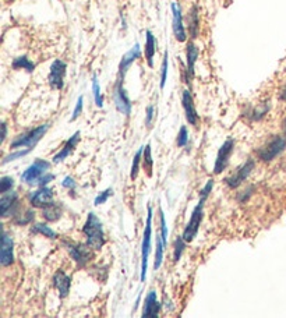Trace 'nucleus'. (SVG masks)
Wrapping results in <instances>:
<instances>
[{"mask_svg": "<svg viewBox=\"0 0 286 318\" xmlns=\"http://www.w3.org/2000/svg\"><path fill=\"white\" fill-rule=\"evenodd\" d=\"M17 201H19V197L14 191H10L9 194L5 193V195L2 197L0 200V205H2V217L6 218L7 215L13 212V209L17 205Z\"/></svg>", "mask_w": 286, "mask_h": 318, "instance_id": "412c9836", "label": "nucleus"}, {"mask_svg": "<svg viewBox=\"0 0 286 318\" xmlns=\"http://www.w3.org/2000/svg\"><path fill=\"white\" fill-rule=\"evenodd\" d=\"M152 118H154V106L149 105L147 108V116H145V125H147V127H151V125H152Z\"/></svg>", "mask_w": 286, "mask_h": 318, "instance_id": "ea45409f", "label": "nucleus"}, {"mask_svg": "<svg viewBox=\"0 0 286 318\" xmlns=\"http://www.w3.org/2000/svg\"><path fill=\"white\" fill-rule=\"evenodd\" d=\"M197 57H199V49H197V46H196L193 42H190V44L187 45V64H186V81L188 85L192 84V80H193V77H194V67H196Z\"/></svg>", "mask_w": 286, "mask_h": 318, "instance_id": "f3484780", "label": "nucleus"}, {"mask_svg": "<svg viewBox=\"0 0 286 318\" xmlns=\"http://www.w3.org/2000/svg\"><path fill=\"white\" fill-rule=\"evenodd\" d=\"M172 13H173V23H172V27H173L174 38H176L179 42H186L187 34H186V30H184V25H183L181 9L176 2L172 3Z\"/></svg>", "mask_w": 286, "mask_h": 318, "instance_id": "ddd939ff", "label": "nucleus"}, {"mask_svg": "<svg viewBox=\"0 0 286 318\" xmlns=\"http://www.w3.org/2000/svg\"><path fill=\"white\" fill-rule=\"evenodd\" d=\"M159 310H161V306H159V303L156 301V292L151 290V292L148 293V296L145 297V301H144L143 317H147V318L158 317Z\"/></svg>", "mask_w": 286, "mask_h": 318, "instance_id": "a211bd4d", "label": "nucleus"}, {"mask_svg": "<svg viewBox=\"0 0 286 318\" xmlns=\"http://www.w3.org/2000/svg\"><path fill=\"white\" fill-rule=\"evenodd\" d=\"M159 217H161V231H162V242H163V246L166 247V243H168V226H166V221H165V215L163 212H159Z\"/></svg>", "mask_w": 286, "mask_h": 318, "instance_id": "f704fd0d", "label": "nucleus"}, {"mask_svg": "<svg viewBox=\"0 0 286 318\" xmlns=\"http://www.w3.org/2000/svg\"><path fill=\"white\" fill-rule=\"evenodd\" d=\"M286 148V140L285 138L279 137V136H275L272 137L267 144H264V147H261L258 150V156L260 159L265 161V162H269L272 161L274 158L279 155L282 151Z\"/></svg>", "mask_w": 286, "mask_h": 318, "instance_id": "39448f33", "label": "nucleus"}, {"mask_svg": "<svg viewBox=\"0 0 286 318\" xmlns=\"http://www.w3.org/2000/svg\"><path fill=\"white\" fill-rule=\"evenodd\" d=\"M280 99L286 100V85L283 87V89H282V92H280Z\"/></svg>", "mask_w": 286, "mask_h": 318, "instance_id": "c03bdc74", "label": "nucleus"}, {"mask_svg": "<svg viewBox=\"0 0 286 318\" xmlns=\"http://www.w3.org/2000/svg\"><path fill=\"white\" fill-rule=\"evenodd\" d=\"M13 261H14V242H13L12 236H9L6 232H3L0 262L3 267H9V265H12Z\"/></svg>", "mask_w": 286, "mask_h": 318, "instance_id": "2eb2a0df", "label": "nucleus"}, {"mask_svg": "<svg viewBox=\"0 0 286 318\" xmlns=\"http://www.w3.org/2000/svg\"><path fill=\"white\" fill-rule=\"evenodd\" d=\"M62 186L66 188H75V181L69 176V177H66V179L62 181Z\"/></svg>", "mask_w": 286, "mask_h": 318, "instance_id": "79ce46f5", "label": "nucleus"}, {"mask_svg": "<svg viewBox=\"0 0 286 318\" xmlns=\"http://www.w3.org/2000/svg\"><path fill=\"white\" fill-rule=\"evenodd\" d=\"M66 249L69 250L70 256L80 267H84L91 258H92V247L85 244L66 243Z\"/></svg>", "mask_w": 286, "mask_h": 318, "instance_id": "1a4fd4ad", "label": "nucleus"}, {"mask_svg": "<svg viewBox=\"0 0 286 318\" xmlns=\"http://www.w3.org/2000/svg\"><path fill=\"white\" fill-rule=\"evenodd\" d=\"M42 217H44L48 222H53V221H57V219L62 217V211H60V209L53 204V205L44 208Z\"/></svg>", "mask_w": 286, "mask_h": 318, "instance_id": "393cba45", "label": "nucleus"}, {"mask_svg": "<svg viewBox=\"0 0 286 318\" xmlns=\"http://www.w3.org/2000/svg\"><path fill=\"white\" fill-rule=\"evenodd\" d=\"M181 103H183V108H184L187 122L193 126L197 125V122H199V115L196 112L193 95H192V92H190L188 89H184V91H183V95H181Z\"/></svg>", "mask_w": 286, "mask_h": 318, "instance_id": "dca6fc26", "label": "nucleus"}, {"mask_svg": "<svg viewBox=\"0 0 286 318\" xmlns=\"http://www.w3.org/2000/svg\"><path fill=\"white\" fill-rule=\"evenodd\" d=\"M53 282H55V286L59 290V296L60 297H66L70 292V285H71V279L70 276L66 272L63 271H57L55 276H53Z\"/></svg>", "mask_w": 286, "mask_h": 318, "instance_id": "aec40b11", "label": "nucleus"}, {"mask_svg": "<svg viewBox=\"0 0 286 318\" xmlns=\"http://www.w3.org/2000/svg\"><path fill=\"white\" fill-rule=\"evenodd\" d=\"M7 134V129H6V123H2V141H5Z\"/></svg>", "mask_w": 286, "mask_h": 318, "instance_id": "37998d69", "label": "nucleus"}, {"mask_svg": "<svg viewBox=\"0 0 286 318\" xmlns=\"http://www.w3.org/2000/svg\"><path fill=\"white\" fill-rule=\"evenodd\" d=\"M13 186H14V180H13L12 177H9V176L2 177V180H0V191L2 193L5 194L7 191H10Z\"/></svg>", "mask_w": 286, "mask_h": 318, "instance_id": "72a5a7b5", "label": "nucleus"}, {"mask_svg": "<svg viewBox=\"0 0 286 318\" xmlns=\"http://www.w3.org/2000/svg\"><path fill=\"white\" fill-rule=\"evenodd\" d=\"M186 242L183 237H177L176 242H174V261H179L180 260L181 254H183V250L186 247Z\"/></svg>", "mask_w": 286, "mask_h": 318, "instance_id": "473e14b6", "label": "nucleus"}, {"mask_svg": "<svg viewBox=\"0 0 286 318\" xmlns=\"http://www.w3.org/2000/svg\"><path fill=\"white\" fill-rule=\"evenodd\" d=\"M144 163L143 166L147 172V175L152 176V168H154V159H152V154H151V145H147L144 150Z\"/></svg>", "mask_w": 286, "mask_h": 318, "instance_id": "a878e982", "label": "nucleus"}, {"mask_svg": "<svg viewBox=\"0 0 286 318\" xmlns=\"http://www.w3.org/2000/svg\"><path fill=\"white\" fill-rule=\"evenodd\" d=\"M82 233L87 236V244L91 246L93 250H101L105 244V235L101 225L100 219L97 218L95 214H89L87 222L82 228Z\"/></svg>", "mask_w": 286, "mask_h": 318, "instance_id": "f257e3e1", "label": "nucleus"}, {"mask_svg": "<svg viewBox=\"0 0 286 318\" xmlns=\"http://www.w3.org/2000/svg\"><path fill=\"white\" fill-rule=\"evenodd\" d=\"M204 198H200V202L196 205V208L193 209V214H192V218L188 221V224L184 228V232H183V239L186 243H190L193 240L194 237L197 236L199 233V228L201 225V221H203V208H204V204H206Z\"/></svg>", "mask_w": 286, "mask_h": 318, "instance_id": "20e7f679", "label": "nucleus"}, {"mask_svg": "<svg viewBox=\"0 0 286 318\" xmlns=\"http://www.w3.org/2000/svg\"><path fill=\"white\" fill-rule=\"evenodd\" d=\"M143 148H140L137 151V154L134 155V159H133V166H131V173L130 177L131 180H136L138 175V168H140V159H141V155H143Z\"/></svg>", "mask_w": 286, "mask_h": 318, "instance_id": "2f4dec72", "label": "nucleus"}, {"mask_svg": "<svg viewBox=\"0 0 286 318\" xmlns=\"http://www.w3.org/2000/svg\"><path fill=\"white\" fill-rule=\"evenodd\" d=\"M188 28H190V34H192V37L196 38L197 35H199L200 20H199V12H197V7L196 6L188 12Z\"/></svg>", "mask_w": 286, "mask_h": 318, "instance_id": "5701e85b", "label": "nucleus"}, {"mask_svg": "<svg viewBox=\"0 0 286 318\" xmlns=\"http://www.w3.org/2000/svg\"><path fill=\"white\" fill-rule=\"evenodd\" d=\"M283 133H285V136H286V119H285V122H283Z\"/></svg>", "mask_w": 286, "mask_h": 318, "instance_id": "a18cd8bd", "label": "nucleus"}, {"mask_svg": "<svg viewBox=\"0 0 286 318\" xmlns=\"http://www.w3.org/2000/svg\"><path fill=\"white\" fill-rule=\"evenodd\" d=\"M253 169H254V161H253V159H249L244 165H242L240 168L237 169L236 173H233V175L229 176V177L226 179V184H228L230 188L239 187L243 181L249 177Z\"/></svg>", "mask_w": 286, "mask_h": 318, "instance_id": "f8f14e48", "label": "nucleus"}, {"mask_svg": "<svg viewBox=\"0 0 286 318\" xmlns=\"http://www.w3.org/2000/svg\"><path fill=\"white\" fill-rule=\"evenodd\" d=\"M78 141H80V131H75L74 134L69 138V141H66V144H64V147H63L62 150L59 151L56 155L53 156V162L59 163L62 162V161H64V159L71 154V151L74 150L75 145L78 144Z\"/></svg>", "mask_w": 286, "mask_h": 318, "instance_id": "6ab92c4d", "label": "nucleus"}, {"mask_svg": "<svg viewBox=\"0 0 286 318\" xmlns=\"http://www.w3.org/2000/svg\"><path fill=\"white\" fill-rule=\"evenodd\" d=\"M187 140H188V133H187L186 126H181L180 133L177 136V147H184L187 144Z\"/></svg>", "mask_w": 286, "mask_h": 318, "instance_id": "4c0bfd02", "label": "nucleus"}, {"mask_svg": "<svg viewBox=\"0 0 286 318\" xmlns=\"http://www.w3.org/2000/svg\"><path fill=\"white\" fill-rule=\"evenodd\" d=\"M53 177H55L53 175H44L41 179H39V180L37 181V186H41V187H42V186H46L49 181L53 180Z\"/></svg>", "mask_w": 286, "mask_h": 318, "instance_id": "a19ab883", "label": "nucleus"}, {"mask_svg": "<svg viewBox=\"0 0 286 318\" xmlns=\"http://www.w3.org/2000/svg\"><path fill=\"white\" fill-rule=\"evenodd\" d=\"M152 208L148 205V217H147V225L144 231L143 249H141V282L147 278V268H148V256L149 247H151V233H152Z\"/></svg>", "mask_w": 286, "mask_h": 318, "instance_id": "f03ea898", "label": "nucleus"}, {"mask_svg": "<svg viewBox=\"0 0 286 318\" xmlns=\"http://www.w3.org/2000/svg\"><path fill=\"white\" fill-rule=\"evenodd\" d=\"M233 148H235V140H232V138L226 140L224 143V145L219 148L217 155V161H215V168H214L215 175H221L225 169L228 168L230 155H232V152H233Z\"/></svg>", "mask_w": 286, "mask_h": 318, "instance_id": "6e6552de", "label": "nucleus"}, {"mask_svg": "<svg viewBox=\"0 0 286 318\" xmlns=\"http://www.w3.org/2000/svg\"><path fill=\"white\" fill-rule=\"evenodd\" d=\"M92 92L97 106H98V108H102V106H104V98H102V94H101V85L97 75H93L92 77Z\"/></svg>", "mask_w": 286, "mask_h": 318, "instance_id": "cd10ccee", "label": "nucleus"}, {"mask_svg": "<svg viewBox=\"0 0 286 318\" xmlns=\"http://www.w3.org/2000/svg\"><path fill=\"white\" fill-rule=\"evenodd\" d=\"M49 129V126H39L37 129H34V130L28 131L27 134L24 136H20L17 137L14 141L12 143V148L13 150H16V148H34L37 143L41 140V138L44 137L45 133L48 131Z\"/></svg>", "mask_w": 286, "mask_h": 318, "instance_id": "7ed1b4c3", "label": "nucleus"}, {"mask_svg": "<svg viewBox=\"0 0 286 318\" xmlns=\"http://www.w3.org/2000/svg\"><path fill=\"white\" fill-rule=\"evenodd\" d=\"M30 202L32 206L35 208H46V206L53 205V190L46 186H42V188H39L37 191L30 195Z\"/></svg>", "mask_w": 286, "mask_h": 318, "instance_id": "9b49d317", "label": "nucleus"}, {"mask_svg": "<svg viewBox=\"0 0 286 318\" xmlns=\"http://www.w3.org/2000/svg\"><path fill=\"white\" fill-rule=\"evenodd\" d=\"M34 217H35L34 211H31V209H24L23 212H20L14 221H16V224L17 225H27L31 222L32 219H34Z\"/></svg>", "mask_w": 286, "mask_h": 318, "instance_id": "c85d7f7f", "label": "nucleus"}, {"mask_svg": "<svg viewBox=\"0 0 286 318\" xmlns=\"http://www.w3.org/2000/svg\"><path fill=\"white\" fill-rule=\"evenodd\" d=\"M156 50V41L152 32L147 31V41H145V59L149 67H154V56Z\"/></svg>", "mask_w": 286, "mask_h": 318, "instance_id": "4be33fe9", "label": "nucleus"}, {"mask_svg": "<svg viewBox=\"0 0 286 318\" xmlns=\"http://www.w3.org/2000/svg\"><path fill=\"white\" fill-rule=\"evenodd\" d=\"M32 233H39L44 236L49 237V239H56L57 235L55 232L50 229L49 226H46L45 224H35L32 226Z\"/></svg>", "mask_w": 286, "mask_h": 318, "instance_id": "bb28decb", "label": "nucleus"}, {"mask_svg": "<svg viewBox=\"0 0 286 318\" xmlns=\"http://www.w3.org/2000/svg\"><path fill=\"white\" fill-rule=\"evenodd\" d=\"M169 53L168 50L165 52V56H163V60H162L161 66V89L165 88V84H166V80H168V64H169Z\"/></svg>", "mask_w": 286, "mask_h": 318, "instance_id": "7c9ffc66", "label": "nucleus"}, {"mask_svg": "<svg viewBox=\"0 0 286 318\" xmlns=\"http://www.w3.org/2000/svg\"><path fill=\"white\" fill-rule=\"evenodd\" d=\"M140 57H141V48H140V45L136 44L122 57V62L119 64V80H125V75L129 67Z\"/></svg>", "mask_w": 286, "mask_h": 318, "instance_id": "4468645a", "label": "nucleus"}, {"mask_svg": "<svg viewBox=\"0 0 286 318\" xmlns=\"http://www.w3.org/2000/svg\"><path fill=\"white\" fill-rule=\"evenodd\" d=\"M112 194H113L112 188H106L105 191H102V193H101L100 195H98V197L95 198V201H93V204H95L97 206L101 205V204H104V202H106V200H108V198H109V197H111Z\"/></svg>", "mask_w": 286, "mask_h": 318, "instance_id": "c9c22d12", "label": "nucleus"}, {"mask_svg": "<svg viewBox=\"0 0 286 318\" xmlns=\"http://www.w3.org/2000/svg\"><path fill=\"white\" fill-rule=\"evenodd\" d=\"M50 168L49 162H46L44 159H37L35 162L32 163L30 168L25 170L21 180L27 183V184H37V181L46 173V170Z\"/></svg>", "mask_w": 286, "mask_h": 318, "instance_id": "423d86ee", "label": "nucleus"}, {"mask_svg": "<svg viewBox=\"0 0 286 318\" xmlns=\"http://www.w3.org/2000/svg\"><path fill=\"white\" fill-rule=\"evenodd\" d=\"M82 99H84V98L80 96L78 100H77V103H75V108H74V112H73V116H71V122L78 118V116L81 115V112H82Z\"/></svg>", "mask_w": 286, "mask_h": 318, "instance_id": "58836bf2", "label": "nucleus"}, {"mask_svg": "<svg viewBox=\"0 0 286 318\" xmlns=\"http://www.w3.org/2000/svg\"><path fill=\"white\" fill-rule=\"evenodd\" d=\"M31 151V148H25V150H20L19 152H14V154H10L9 156H6L5 159H3V165H6L7 162H12L14 159H17V158H21V156L27 155L28 152Z\"/></svg>", "mask_w": 286, "mask_h": 318, "instance_id": "e433bc0d", "label": "nucleus"}, {"mask_svg": "<svg viewBox=\"0 0 286 318\" xmlns=\"http://www.w3.org/2000/svg\"><path fill=\"white\" fill-rule=\"evenodd\" d=\"M13 69H23L25 70V71H28V73H32L34 69H35V64H34L27 56H19L13 60Z\"/></svg>", "mask_w": 286, "mask_h": 318, "instance_id": "b1692460", "label": "nucleus"}, {"mask_svg": "<svg viewBox=\"0 0 286 318\" xmlns=\"http://www.w3.org/2000/svg\"><path fill=\"white\" fill-rule=\"evenodd\" d=\"M66 71H67V64L62 60H55L50 66L49 77L48 81L49 85L53 89H62L64 87V77H66Z\"/></svg>", "mask_w": 286, "mask_h": 318, "instance_id": "0eeeda50", "label": "nucleus"}, {"mask_svg": "<svg viewBox=\"0 0 286 318\" xmlns=\"http://www.w3.org/2000/svg\"><path fill=\"white\" fill-rule=\"evenodd\" d=\"M113 99H115V105L116 109L122 115L125 116H130L131 113V100L126 94V89L123 88V80H118V84L115 87V92H113Z\"/></svg>", "mask_w": 286, "mask_h": 318, "instance_id": "9d476101", "label": "nucleus"}, {"mask_svg": "<svg viewBox=\"0 0 286 318\" xmlns=\"http://www.w3.org/2000/svg\"><path fill=\"white\" fill-rule=\"evenodd\" d=\"M163 249H165V246H163V242L159 240V239H156V250H155V262H154V269H159L161 268V264H162V258H163Z\"/></svg>", "mask_w": 286, "mask_h": 318, "instance_id": "c756f323", "label": "nucleus"}]
</instances>
